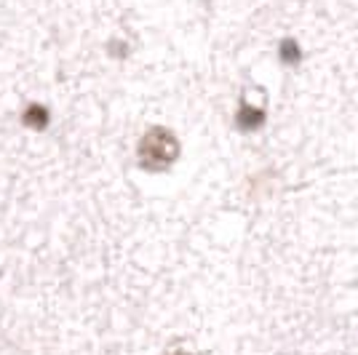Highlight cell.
<instances>
[{"label":"cell","mask_w":358,"mask_h":355,"mask_svg":"<svg viewBox=\"0 0 358 355\" xmlns=\"http://www.w3.org/2000/svg\"><path fill=\"white\" fill-rule=\"evenodd\" d=\"M139 163L145 171H166L179 155V142L177 136L164 129V126H152L142 142H139Z\"/></svg>","instance_id":"1"},{"label":"cell","mask_w":358,"mask_h":355,"mask_svg":"<svg viewBox=\"0 0 358 355\" xmlns=\"http://www.w3.org/2000/svg\"><path fill=\"white\" fill-rule=\"evenodd\" d=\"M262 123H265V113H262V110H257V107H252V104L241 102L238 115H236V126H238L241 131H257Z\"/></svg>","instance_id":"2"},{"label":"cell","mask_w":358,"mask_h":355,"mask_svg":"<svg viewBox=\"0 0 358 355\" xmlns=\"http://www.w3.org/2000/svg\"><path fill=\"white\" fill-rule=\"evenodd\" d=\"M22 123L27 129H32V131H43L45 126H48V110H45L43 104H30L24 110V115H22Z\"/></svg>","instance_id":"3"},{"label":"cell","mask_w":358,"mask_h":355,"mask_svg":"<svg viewBox=\"0 0 358 355\" xmlns=\"http://www.w3.org/2000/svg\"><path fill=\"white\" fill-rule=\"evenodd\" d=\"M278 54H281V61H284V64H294V61L299 59V48L294 41H284L281 48H278Z\"/></svg>","instance_id":"4"},{"label":"cell","mask_w":358,"mask_h":355,"mask_svg":"<svg viewBox=\"0 0 358 355\" xmlns=\"http://www.w3.org/2000/svg\"><path fill=\"white\" fill-rule=\"evenodd\" d=\"M174 355H187V353H174Z\"/></svg>","instance_id":"5"}]
</instances>
